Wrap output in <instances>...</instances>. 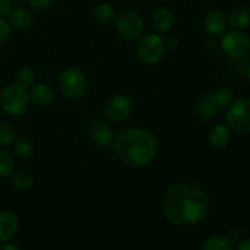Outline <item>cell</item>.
I'll use <instances>...</instances> for the list:
<instances>
[{
  "label": "cell",
  "instance_id": "6da1fadb",
  "mask_svg": "<svg viewBox=\"0 0 250 250\" xmlns=\"http://www.w3.org/2000/svg\"><path fill=\"white\" fill-rule=\"evenodd\" d=\"M163 210L172 225L192 226L204 221L209 215V197L202 187L194 183H177L166 192Z\"/></svg>",
  "mask_w": 250,
  "mask_h": 250
},
{
  "label": "cell",
  "instance_id": "7a4b0ae2",
  "mask_svg": "<svg viewBox=\"0 0 250 250\" xmlns=\"http://www.w3.org/2000/svg\"><path fill=\"white\" fill-rule=\"evenodd\" d=\"M114 150L125 165L141 167L156 156L159 143L151 132L139 127H127L115 136Z\"/></svg>",
  "mask_w": 250,
  "mask_h": 250
},
{
  "label": "cell",
  "instance_id": "3957f363",
  "mask_svg": "<svg viewBox=\"0 0 250 250\" xmlns=\"http://www.w3.org/2000/svg\"><path fill=\"white\" fill-rule=\"evenodd\" d=\"M59 85L65 97L72 100L81 99L87 92V77L77 67H68L60 73Z\"/></svg>",
  "mask_w": 250,
  "mask_h": 250
},
{
  "label": "cell",
  "instance_id": "277c9868",
  "mask_svg": "<svg viewBox=\"0 0 250 250\" xmlns=\"http://www.w3.org/2000/svg\"><path fill=\"white\" fill-rule=\"evenodd\" d=\"M29 97L26 89L16 84L6 85L0 92V107L4 112L11 116L22 115L28 107Z\"/></svg>",
  "mask_w": 250,
  "mask_h": 250
},
{
  "label": "cell",
  "instance_id": "5b68a950",
  "mask_svg": "<svg viewBox=\"0 0 250 250\" xmlns=\"http://www.w3.org/2000/svg\"><path fill=\"white\" fill-rule=\"evenodd\" d=\"M166 45L163 37L156 33H149L139 41L137 45V55L146 65H154L163 59Z\"/></svg>",
  "mask_w": 250,
  "mask_h": 250
},
{
  "label": "cell",
  "instance_id": "8992f818",
  "mask_svg": "<svg viewBox=\"0 0 250 250\" xmlns=\"http://www.w3.org/2000/svg\"><path fill=\"white\" fill-rule=\"evenodd\" d=\"M226 121L229 128L237 133L250 132V99L241 98L232 102L226 114Z\"/></svg>",
  "mask_w": 250,
  "mask_h": 250
},
{
  "label": "cell",
  "instance_id": "52a82bcc",
  "mask_svg": "<svg viewBox=\"0 0 250 250\" xmlns=\"http://www.w3.org/2000/svg\"><path fill=\"white\" fill-rule=\"evenodd\" d=\"M115 27L122 38L133 41L142 36L144 28L143 20L138 12L133 10H125L115 17Z\"/></svg>",
  "mask_w": 250,
  "mask_h": 250
},
{
  "label": "cell",
  "instance_id": "ba28073f",
  "mask_svg": "<svg viewBox=\"0 0 250 250\" xmlns=\"http://www.w3.org/2000/svg\"><path fill=\"white\" fill-rule=\"evenodd\" d=\"M224 53L231 59L243 58L250 50V38L241 29L227 32L221 41Z\"/></svg>",
  "mask_w": 250,
  "mask_h": 250
},
{
  "label": "cell",
  "instance_id": "9c48e42d",
  "mask_svg": "<svg viewBox=\"0 0 250 250\" xmlns=\"http://www.w3.org/2000/svg\"><path fill=\"white\" fill-rule=\"evenodd\" d=\"M133 111V102L124 94L114 95L105 104V114L111 121H124L128 119Z\"/></svg>",
  "mask_w": 250,
  "mask_h": 250
},
{
  "label": "cell",
  "instance_id": "30bf717a",
  "mask_svg": "<svg viewBox=\"0 0 250 250\" xmlns=\"http://www.w3.org/2000/svg\"><path fill=\"white\" fill-rule=\"evenodd\" d=\"M89 134L92 141L97 144L98 146H109L114 143L115 139V132L112 127L107 124L104 120H95L92 125H90Z\"/></svg>",
  "mask_w": 250,
  "mask_h": 250
},
{
  "label": "cell",
  "instance_id": "8fae6325",
  "mask_svg": "<svg viewBox=\"0 0 250 250\" xmlns=\"http://www.w3.org/2000/svg\"><path fill=\"white\" fill-rule=\"evenodd\" d=\"M20 220L14 212L0 211V243L10 241L17 233Z\"/></svg>",
  "mask_w": 250,
  "mask_h": 250
},
{
  "label": "cell",
  "instance_id": "7c38bea8",
  "mask_svg": "<svg viewBox=\"0 0 250 250\" xmlns=\"http://www.w3.org/2000/svg\"><path fill=\"white\" fill-rule=\"evenodd\" d=\"M227 27L226 16L219 10H211L204 17V28L211 36H221Z\"/></svg>",
  "mask_w": 250,
  "mask_h": 250
},
{
  "label": "cell",
  "instance_id": "4fadbf2b",
  "mask_svg": "<svg viewBox=\"0 0 250 250\" xmlns=\"http://www.w3.org/2000/svg\"><path fill=\"white\" fill-rule=\"evenodd\" d=\"M29 99L38 106H46L54 100V90L50 85L39 83L33 85L28 93Z\"/></svg>",
  "mask_w": 250,
  "mask_h": 250
},
{
  "label": "cell",
  "instance_id": "5bb4252c",
  "mask_svg": "<svg viewBox=\"0 0 250 250\" xmlns=\"http://www.w3.org/2000/svg\"><path fill=\"white\" fill-rule=\"evenodd\" d=\"M231 131H229V127H227L226 125H215L209 132V143L211 144L214 148L216 149H222L225 146H227L231 142Z\"/></svg>",
  "mask_w": 250,
  "mask_h": 250
},
{
  "label": "cell",
  "instance_id": "9a60e30c",
  "mask_svg": "<svg viewBox=\"0 0 250 250\" xmlns=\"http://www.w3.org/2000/svg\"><path fill=\"white\" fill-rule=\"evenodd\" d=\"M153 24L159 32H168L170 29H172L173 22V14L170 9L167 7H159L158 10H155V12L153 14Z\"/></svg>",
  "mask_w": 250,
  "mask_h": 250
},
{
  "label": "cell",
  "instance_id": "2e32d148",
  "mask_svg": "<svg viewBox=\"0 0 250 250\" xmlns=\"http://www.w3.org/2000/svg\"><path fill=\"white\" fill-rule=\"evenodd\" d=\"M229 26L233 27L234 29H244L249 26L250 23V14L248 10L243 7H238L229 12Z\"/></svg>",
  "mask_w": 250,
  "mask_h": 250
},
{
  "label": "cell",
  "instance_id": "e0dca14e",
  "mask_svg": "<svg viewBox=\"0 0 250 250\" xmlns=\"http://www.w3.org/2000/svg\"><path fill=\"white\" fill-rule=\"evenodd\" d=\"M234 248H236L234 242L225 236H214L207 239L203 244L204 250H233Z\"/></svg>",
  "mask_w": 250,
  "mask_h": 250
},
{
  "label": "cell",
  "instance_id": "ac0fdd59",
  "mask_svg": "<svg viewBox=\"0 0 250 250\" xmlns=\"http://www.w3.org/2000/svg\"><path fill=\"white\" fill-rule=\"evenodd\" d=\"M10 19V24L12 27L17 29H24L31 24L32 22V16L27 10L21 9H14L11 11V14L9 15Z\"/></svg>",
  "mask_w": 250,
  "mask_h": 250
},
{
  "label": "cell",
  "instance_id": "d6986e66",
  "mask_svg": "<svg viewBox=\"0 0 250 250\" xmlns=\"http://www.w3.org/2000/svg\"><path fill=\"white\" fill-rule=\"evenodd\" d=\"M219 110L220 109L217 107L216 103H215L214 98H212V93H207L200 99L199 106H198V112H199V115L202 117H205V119L214 117Z\"/></svg>",
  "mask_w": 250,
  "mask_h": 250
},
{
  "label": "cell",
  "instance_id": "ffe728a7",
  "mask_svg": "<svg viewBox=\"0 0 250 250\" xmlns=\"http://www.w3.org/2000/svg\"><path fill=\"white\" fill-rule=\"evenodd\" d=\"M93 16L97 20L99 23H110L115 20L116 17V12L115 9L107 2H102V4H98L95 6L94 11H93Z\"/></svg>",
  "mask_w": 250,
  "mask_h": 250
},
{
  "label": "cell",
  "instance_id": "44dd1931",
  "mask_svg": "<svg viewBox=\"0 0 250 250\" xmlns=\"http://www.w3.org/2000/svg\"><path fill=\"white\" fill-rule=\"evenodd\" d=\"M14 80H15V84H16L17 87L27 89V88L32 87V84L34 83V80H36V73H34V71L32 70L31 67H22L17 71Z\"/></svg>",
  "mask_w": 250,
  "mask_h": 250
},
{
  "label": "cell",
  "instance_id": "7402d4cb",
  "mask_svg": "<svg viewBox=\"0 0 250 250\" xmlns=\"http://www.w3.org/2000/svg\"><path fill=\"white\" fill-rule=\"evenodd\" d=\"M212 98L219 109H226L233 102V92L229 88H219L212 93Z\"/></svg>",
  "mask_w": 250,
  "mask_h": 250
},
{
  "label": "cell",
  "instance_id": "603a6c76",
  "mask_svg": "<svg viewBox=\"0 0 250 250\" xmlns=\"http://www.w3.org/2000/svg\"><path fill=\"white\" fill-rule=\"evenodd\" d=\"M16 139V132L14 127L5 120H0V146H7Z\"/></svg>",
  "mask_w": 250,
  "mask_h": 250
},
{
  "label": "cell",
  "instance_id": "cb8c5ba5",
  "mask_svg": "<svg viewBox=\"0 0 250 250\" xmlns=\"http://www.w3.org/2000/svg\"><path fill=\"white\" fill-rule=\"evenodd\" d=\"M15 153L20 159H29L33 154V146L26 138H20L15 141Z\"/></svg>",
  "mask_w": 250,
  "mask_h": 250
},
{
  "label": "cell",
  "instance_id": "d4e9b609",
  "mask_svg": "<svg viewBox=\"0 0 250 250\" xmlns=\"http://www.w3.org/2000/svg\"><path fill=\"white\" fill-rule=\"evenodd\" d=\"M15 171V163L11 155L0 150V177H9Z\"/></svg>",
  "mask_w": 250,
  "mask_h": 250
},
{
  "label": "cell",
  "instance_id": "484cf974",
  "mask_svg": "<svg viewBox=\"0 0 250 250\" xmlns=\"http://www.w3.org/2000/svg\"><path fill=\"white\" fill-rule=\"evenodd\" d=\"M11 183L12 186H14V188H16V189L26 190L32 187V185H33V178H32L31 175H28L27 172L21 171V172L15 173L14 177H12Z\"/></svg>",
  "mask_w": 250,
  "mask_h": 250
},
{
  "label": "cell",
  "instance_id": "4316f807",
  "mask_svg": "<svg viewBox=\"0 0 250 250\" xmlns=\"http://www.w3.org/2000/svg\"><path fill=\"white\" fill-rule=\"evenodd\" d=\"M10 33H11V27L5 21L4 19L0 17V43H4L9 39Z\"/></svg>",
  "mask_w": 250,
  "mask_h": 250
},
{
  "label": "cell",
  "instance_id": "83f0119b",
  "mask_svg": "<svg viewBox=\"0 0 250 250\" xmlns=\"http://www.w3.org/2000/svg\"><path fill=\"white\" fill-rule=\"evenodd\" d=\"M51 2H53V0H29V5L38 11L48 9Z\"/></svg>",
  "mask_w": 250,
  "mask_h": 250
},
{
  "label": "cell",
  "instance_id": "f1b7e54d",
  "mask_svg": "<svg viewBox=\"0 0 250 250\" xmlns=\"http://www.w3.org/2000/svg\"><path fill=\"white\" fill-rule=\"evenodd\" d=\"M12 4L10 0H0V16L6 17L11 14Z\"/></svg>",
  "mask_w": 250,
  "mask_h": 250
},
{
  "label": "cell",
  "instance_id": "f546056e",
  "mask_svg": "<svg viewBox=\"0 0 250 250\" xmlns=\"http://www.w3.org/2000/svg\"><path fill=\"white\" fill-rule=\"evenodd\" d=\"M236 248L239 250H250V238H243L236 244Z\"/></svg>",
  "mask_w": 250,
  "mask_h": 250
},
{
  "label": "cell",
  "instance_id": "4dcf8cb0",
  "mask_svg": "<svg viewBox=\"0 0 250 250\" xmlns=\"http://www.w3.org/2000/svg\"><path fill=\"white\" fill-rule=\"evenodd\" d=\"M178 44H180V39H178L177 37H170L167 41H165V45L168 46L170 49L177 48Z\"/></svg>",
  "mask_w": 250,
  "mask_h": 250
},
{
  "label": "cell",
  "instance_id": "1f68e13d",
  "mask_svg": "<svg viewBox=\"0 0 250 250\" xmlns=\"http://www.w3.org/2000/svg\"><path fill=\"white\" fill-rule=\"evenodd\" d=\"M0 249L1 250H20V247L16 246V244H11V243H6V242H4V243H2V246L0 247Z\"/></svg>",
  "mask_w": 250,
  "mask_h": 250
},
{
  "label": "cell",
  "instance_id": "d6a6232c",
  "mask_svg": "<svg viewBox=\"0 0 250 250\" xmlns=\"http://www.w3.org/2000/svg\"><path fill=\"white\" fill-rule=\"evenodd\" d=\"M247 76H248V80L250 81V65H249V67H248V71H247Z\"/></svg>",
  "mask_w": 250,
  "mask_h": 250
}]
</instances>
